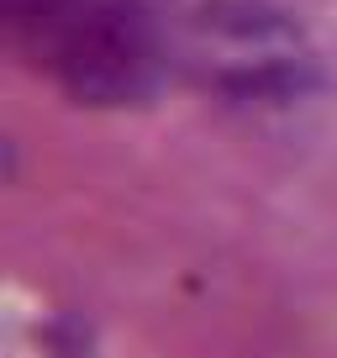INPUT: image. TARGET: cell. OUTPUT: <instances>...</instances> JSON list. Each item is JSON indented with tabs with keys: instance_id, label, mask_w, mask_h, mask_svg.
Instances as JSON below:
<instances>
[{
	"instance_id": "6da1fadb",
	"label": "cell",
	"mask_w": 337,
	"mask_h": 358,
	"mask_svg": "<svg viewBox=\"0 0 337 358\" xmlns=\"http://www.w3.org/2000/svg\"><path fill=\"white\" fill-rule=\"evenodd\" d=\"M11 48L85 106L143 101L164 69L153 0H0Z\"/></svg>"
},
{
	"instance_id": "7a4b0ae2",
	"label": "cell",
	"mask_w": 337,
	"mask_h": 358,
	"mask_svg": "<svg viewBox=\"0 0 337 358\" xmlns=\"http://www.w3.org/2000/svg\"><path fill=\"white\" fill-rule=\"evenodd\" d=\"M180 58L232 101H290L316 79V53L285 11L259 0H206L180 32Z\"/></svg>"
}]
</instances>
